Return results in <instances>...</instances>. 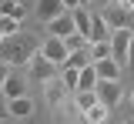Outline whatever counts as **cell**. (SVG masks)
Here are the masks:
<instances>
[{"mask_svg":"<svg viewBox=\"0 0 134 124\" xmlns=\"http://www.w3.org/2000/svg\"><path fill=\"white\" fill-rule=\"evenodd\" d=\"M30 57H34V44H30V40H24L20 34L3 37V40H0V60H3L7 67H20V64H30Z\"/></svg>","mask_w":134,"mask_h":124,"instance_id":"obj_1","label":"cell"},{"mask_svg":"<svg viewBox=\"0 0 134 124\" xmlns=\"http://www.w3.org/2000/svg\"><path fill=\"white\" fill-rule=\"evenodd\" d=\"M104 20H107L111 30H134V10L124 7V3H114V7L104 14Z\"/></svg>","mask_w":134,"mask_h":124,"instance_id":"obj_2","label":"cell"},{"mask_svg":"<svg viewBox=\"0 0 134 124\" xmlns=\"http://www.w3.org/2000/svg\"><path fill=\"white\" fill-rule=\"evenodd\" d=\"M40 54L47 57L50 64H57V67H64L67 57H70V50H67V44H64V37H50V34H47V40L40 44Z\"/></svg>","mask_w":134,"mask_h":124,"instance_id":"obj_3","label":"cell"},{"mask_svg":"<svg viewBox=\"0 0 134 124\" xmlns=\"http://www.w3.org/2000/svg\"><path fill=\"white\" fill-rule=\"evenodd\" d=\"M131 40H134V30H114L111 34V57L124 67L127 64V54H131Z\"/></svg>","mask_w":134,"mask_h":124,"instance_id":"obj_4","label":"cell"},{"mask_svg":"<svg viewBox=\"0 0 134 124\" xmlns=\"http://www.w3.org/2000/svg\"><path fill=\"white\" fill-rule=\"evenodd\" d=\"M121 97H124V87H121V81H97V101L107 107V111L121 104Z\"/></svg>","mask_w":134,"mask_h":124,"instance_id":"obj_5","label":"cell"},{"mask_svg":"<svg viewBox=\"0 0 134 124\" xmlns=\"http://www.w3.org/2000/svg\"><path fill=\"white\" fill-rule=\"evenodd\" d=\"M27 67H30V77H34V81H44V84H47L50 77L57 74V64H50V60L44 57V54H34Z\"/></svg>","mask_w":134,"mask_h":124,"instance_id":"obj_6","label":"cell"},{"mask_svg":"<svg viewBox=\"0 0 134 124\" xmlns=\"http://www.w3.org/2000/svg\"><path fill=\"white\" fill-rule=\"evenodd\" d=\"M47 34H50V37H70V34H77V27H74V14L64 10L60 17H54V20L47 24Z\"/></svg>","mask_w":134,"mask_h":124,"instance_id":"obj_7","label":"cell"},{"mask_svg":"<svg viewBox=\"0 0 134 124\" xmlns=\"http://www.w3.org/2000/svg\"><path fill=\"white\" fill-rule=\"evenodd\" d=\"M64 14V3L60 0H37V20L40 24H50L54 17Z\"/></svg>","mask_w":134,"mask_h":124,"instance_id":"obj_8","label":"cell"},{"mask_svg":"<svg viewBox=\"0 0 134 124\" xmlns=\"http://www.w3.org/2000/svg\"><path fill=\"white\" fill-rule=\"evenodd\" d=\"M94 71H97L100 81H121V64H117L114 57H107V60H97L94 64Z\"/></svg>","mask_w":134,"mask_h":124,"instance_id":"obj_9","label":"cell"},{"mask_svg":"<svg viewBox=\"0 0 134 124\" xmlns=\"http://www.w3.org/2000/svg\"><path fill=\"white\" fill-rule=\"evenodd\" d=\"M7 107H10V117H17V121H24V117H30V114H34V101L27 97V94L7 101Z\"/></svg>","mask_w":134,"mask_h":124,"instance_id":"obj_10","label":"cell"},{"mask_svg":"<svg viewBox=\"0 0 134 124\" xmlns=\"http://www.w3.org/2000/svg\"><path fill=\"white\" fill-rule=\"evenodd\" d=\"M64 97H67V87H64V81L60 77H50L47 81V104H64Z\"/></svg>","mask_w":134,"mask_h":124,"instance_id":"obj_11","label":"cell"},{"mask_svg":"<svg viewBox=\"0 0 134 124\" xmlns=\"http://www.w3.org/2000/svg\"><path fill=\"white\" fill-rule=\"evenodd\" d=\"M0 91L7 94V101H14V97H24V94H27V81H24V77H7Z\"/></svg>","mask_w":134,"mask_h":124,"instance_id":"obj_12","label":"cell"},{"mask_svg":"<svg viewBox=\"0 0 134 124\" xmlns=\"http://www.w3.org/2000/svg\"><path fill=\"white\" fill-rule=\"evenodd\" d=\"M107 34H111V27H107L104 14H94L91 10V40H107Z\"/></svg>","mask_w":134,"mask_h":124,"instance_id":"obj_13","label":"cell"},{"mask_svg":"<svg viewBox=\"0 0 134 124\" xmlns=\"http://www.w3.org/2000/svg\"><path fill=\"white\" fill-rule=\"evenodd\" d=\"M87 54H91V64L107 60V57H111V40H91V44H87Z\"/></svg>","mask_w":134,"mask_h":124,"instance_id":"obj_14","label":"cell"},{"mask_svg":"<svg viewBox=\"0 0 134 124\" xmlns=\"http://www.w3.org/2000/svg\"><path fill=\"white\" fill-rule=\"evenodd\" d=\"M74 14V27H77V34H84L91 40V10L87 7H77V10H70Z\"/></svg>","mask_w":134,"mask_h":124,"instance_id":"obj_15","label":"cell"},{"mask_svg":"<svg viewBox=\"0 0 134 124\" xmlns=\"http://www.w3.org/2000/svg\"><path fill=\"white\" fill-rule=\"evenodd\" d=\"M24 3L20 0H0V17H14V20H24Z\"/></svg>","mask_w":134,"mask_h":124,"instance_id":"obj_16","label":"cell"},{"mask_svg":"<svg viewBox=\"0 0 134 124\" xmlns=\"http://www.w3.org/2000/svg\"><path fill=\"white\" fill-rule=\"evenodd\" d=\"M97 71H94V64H87L81 71V84H77V91H97Z\"/></svg>","mask_w":134,"mask_h":124,"instance_id":"obj_17","label":"cell"},{"mask_svg":"<svg viewBox=\"0 0 134 124\" xmlns=\"http://www.w3.org/2000/svg\"><path fill=\"white\" fill-rule=\"evenodd\" d=\"M60 81H64L67 94H77V84H81V71H77V67H64V74H60Z\"/></svg>","mask_w":134,"mask_h":124,"instance_id":"obj_18","label":"cell"},{"mask_svg":"<svg viewBox=\"0 0 134 124\" xmlns=\"http://www.w3.org/2000/svg\"><path fill=\"white\" fill-rule=\"evenodd\" d=\"M84 121H87V124H104V121H107V107L97 101L94 107H87V111H84Z\"/></svg>","mask_w":134,"mask_h":124,"instance_id":"obj_19","label":"cell"},{"mask_svg":"<svg viewBox=\"0 0 134 124\" xmlns=\"http://www.w3.org/2000/svg\"><path fill=\"white\" fill-rule=\"evenodd\" d=\"M87 64H91V54H87V47H84V50H70V57H67L64 67H77V71H84Z\"/></svg>","mask_w":134,"mask_h":124,"instance_id":"obj_20","label":"cell"},{"mask_svg":"<svg viewBox=\"0 0 134 124\" xmlns=\"http://www.w3.org/2000/svg\"><path fill=\"white\" fill-rule=\"evenodd\" d=\"M74 104L81 107V111L94 107V104H97V91H77V94H74Z\"/></svg>","mask_w":134,"mask_h":124,"instance_id":"obj_21","label":"cell"},{"mask_svg":"<svg viewBox=\"0 0 134 124\" xmlns=\"http://www.w3.org/2000/svg\"><path fill=\"white\" fill-rule=\"evenodd\" d=\"M64 44H67V50H84L91 40H87L84 34H70V37H64Z\"/></svg>","mask_w":134,"mask_h":124,"instance_id":"obj_22","label":"cell"},{"mask_svg":"<svg viewBox=\"0 0 134 124\" xmlns=\"http://www.w3.org/2000/svg\"><path fill=\"white\" fill-rule=\"evenodd\" d=\"M17 30H20V20H14V17H0V34H3V37H14Z\"/></svg>","mask_w":134,"mask_h":124,"instance_id":"obj_23","label":"cell"},{"mask_svg":"<svg viewBox=\"0 0 134 124\" xmlns=\"http://www.w3.org/2000/svg\"><path fill=\"white\" fill-rule=\"evenodd\" d=\"M7 77H10V67H7V64L0 60V87H3V81H7Z\"/></svg>","mask_w":134,"mask_h":124,"instance_id":"obj_24","label":"cell"},{"mask_svg":"<svg viewBox=\"0 0 134 124\" xmlns=\"http://www.w3.org/2000/svg\"><path fill=\"white\" fill-rule=\"evenodd\" d=\"M60 3H64V10H77L81 7V0H60Z\"/></svg>","mask_w":134,"mask_h":124,"instance_id":"obj_25","label":"cell"},{"mask_svg":"<svg viewBox=\"0 0 134 124\" xmlns=\"http://www.w3.org/2000/svg\"><path fill=\"white\" fill-rule=\"evenodd\" d=\"M127 67L134 71V40H131V54H127Z\"/></svg>","mask_w":134,"mask_h":124,"instance_id":"obj_26","label":"cell"},{"mask_svg":"<svg viewBox=\"0 0 134 124\" xmlns=\"http://www.w3.org/2000/svg\"><path fill=\"white\" fill-rule=\"evenodd\" d=\"M0 117H10V107L7 104H0Z\"/></svg>","mask_w":134,"mask_h":124,"instance_id":"obj_27","label":"cell"},{"mask_svg":"<svg viewBox=\"0 0 134 124\" xmlns=\"http://www.w3.org/2000/svg\"><path fill=\"white\" fill-rule=\"evenodd\" d=\"M0 124H14V117H0Z\"/></svg>","mask_w":134,"mask_h":124,"instance_id":"obj_28","label":"cell"},{"mask_svg":"<svg viewBox=\"0 0 134 124\" xmlns=\"http://www.w3.org/2000/svg\"><path fill=\"white\" fill-rule=\"evenodd\" d=\"M127 104H131V107H134V91H131V94H127Z\"/></svg>","mask_w":134,"mask_h":124,"instance_id":"obj_29","label":"cell"},{"mask_svg":"<svg viewBox=\"0 0 134 124\" xmlns=\"http://www.w3.org/2000/svg\"><path fill=\"white\" fill-rule=\"evenodd\" d=\"M91 3H111V0H91Z\"/></svg>","mask_w":134,"mask_h":124,"instance_id":"obj_30","label":"cell"},{"mask_svg":"<svg viewBox=\"0 0 134 124\" xmlns=\"http://www.w3.org/2000/svg\"><path fill=\"white\" fill-rule=\"evenodd\" d=\"M124 7H131V10H134V0H127V3H124Z\"/></svg>","mask_w":134,"mask_h":124,"instance_id":"obj_31","label":"cell"},{"mask_svg":"<svg viewBox=\"0 0 134 124\" xmlns=\"http://www.w3.org/2000/svg\"><path fill=\"white\" fill-rule=\"evenodd\" d=\"M121 124H134V117H127V121H121Z\"/></svg>","mask_w":134,"mask_h":124,"instance_id":"obj_32","label":"cell"},{"mask_svg":"<svg viewBox=\"0 0 134 124\" xmlns=\"http://www.w3.org/2000/svg\"><path fill=\"white\" fill-rule=\"evenodd\" d=\"M111 3H127V0H111Z\"/></svg>","mask_w":134,"mask_h":124,"instance_id":"obj_33","label":"cell"},{"mask_svg":"<svg viewBox=\"0 0 134 124\" xmlns=\"http://www.w3.org/2000/svg\"><path fill=\"white\" fill-rule=\"evenodd\" d=\"M87 3H91V0H81V7H87Z\"/></svg>","mask_w":134,"mask_h":124,"instance_id":"obj_34","label":"cell"},{"mask_svg":"<svg viewBox=\"0 0 134 124\" xmlns=\"http://www.w3.org/2000/svg\"><path fill=\"white\" fill-rule=\"evenodd\" d=\"M0 40H3V34H0Z\"/></svg>","mask_w":134,"mask_h":124,"instance_id":"obj_35","label":"cell"}]
</instances>
